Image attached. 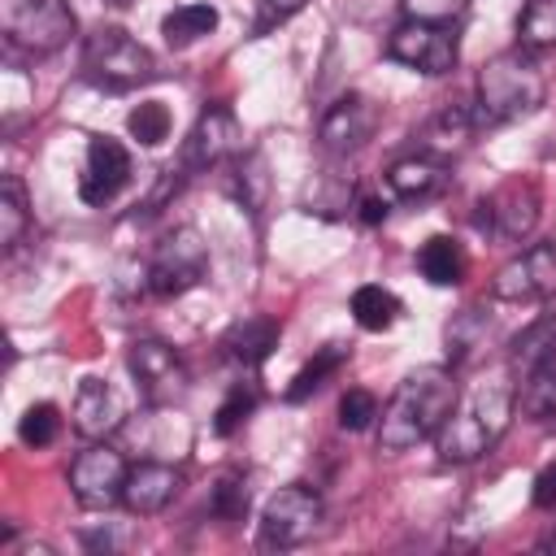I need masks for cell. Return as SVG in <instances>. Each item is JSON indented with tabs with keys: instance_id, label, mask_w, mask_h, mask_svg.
Returning <instances> with one entry per match:
<instances>
[{
	"instance_id": "6da1fadb",
	"label": "cell",
	"mask_w": 556,
	"mask_h": 556,
	"mask_svg": "<svg viewBox=\"0 0 556 556\" xmlns=\"http://www.w3.org/2000/svg\"><path fill=\"white\" fill-rule=\"evenodd\" d=\"M456 408V374L443 365H426L413 369L395 395L382 404V421H378V443L387 452H404L417 447L421 439L439 434V426L447 421V413Z\"/></svg>"
},
{
	"instance_id": "7a4b0ae2",
	"label": "cell",
	"mask_w": 556,
	"mask_h": 556,
	"mask_svg": "<svg viewBox=\"0 0 556 556\" xmlns=\"http://www.w3.org/2000/svg\"><path fill=\"white\" fill-rule=\"evenodd\" d=\"M513 417V382L508 378H478L465 395H456V408L447 413V421L434 434V447L447 465H465L478 460L504 430Z\"/></svg>"
},
{
	"instance_id": "3957f363",
	"label": "cell",
	"mask_w": 556,
	"mask_h": 556,
	"mask_svg": "<svg viewBox=\"0 0 556 556\" xmlns=\"http://www.w3.org/2000/svg\"><path fill=\"white\" fill-rule=\"evenodd\" d=\"M543 96H547V83H543V70L534 65V52H526V48L500 52L478 70L473 122L478 126H504V122L530 117L543 104Z\"/></svg>"
},
{
	"instance_id": "277c9868",
	"label": "cell",
	"mask_w": 556,
	"mask_h": 556,
	"mask_svg": "<svg viewBox=\"0 0 556 556\" xmlns=\"http://www.w3.org/2000/svg\"><path fill=\"white\" fill-rule=\"evenodd\" d=\"M83 70L91 83H100L109 91H130V87L156 78V56L122 26H100L83 43Z\"/></svg>"
},
{
	"instance_id": "5b68a950",
	"label": "cell",
	"mask_w": 556,
	"mask_h": 556,
	"mask_svg": "<svg viewBox=\"0 0 556 556\" xmlns=\"http://www.w3.org/2000/svg\"><path fill=\"white\" fill-rule=\"evenodd\" d=\"M0 30L13 48L30 56H48L70 43L74 13L65 0H0Z\"/></svg>"
},
{
	"instance_id": "8992f818",
	"label": "cell",
	"mask_w": 556,
	"mask_h": 556,
	"mask_svg": "<svg viewBox=\"0 0 556 556\" xmlns=\"http://www.w3.org/2000/svg\"><path fill=\"white\" fill-rule=\"evenodd\" d=\"M208 269V248L200 239V230L191 226H178L174 235H165L143 269V282L156 300H174V295H187Z\"/></svg>"
},
{
	"instance_id": "52a82bcc",
	"label": "cell",
	"mask_w": 556,
	"mask_h": 556,
	"mask_svg": "<svg viewBox=\"0 0 556 556\" xmlns=\"http://www.w3.org/2000/svg\"><path fill=\"white\" fill-rule=\"evenodd\" d=\"M126 369H130L139 395L152 408H165V404H174V400L187 395V365L161 339H135L130 352H126Z\"/></svg>"
},
{
	"instance_id": "ba28073f",
	"label": "cell",
	"mask_w": 556,
	"mask_h": 556,
	"mask_svg": "<svg viewBox=\"0 0 556 556\" xmlns=\"http://www.w3.org/2000/svg\"><path fill=\"white\" fill-rule=\"evenodd\" d=\"M321 521V500L313 486H278L261 513V547H300Z\"/></svg>"
},
{
	"instance_id": "9c48e42d",
	"label": "cell",
	"mask_w": 556,
	"mask_h": 556,
	"mask_svg": "<svg viewBox=\"0 0 556 556\" xmlns=\"http://www.w3.org/2000/svg\"><path fill=\"white\" fill-rule=\"evenodd\" d=\"M126 460L122 452H113L109 443H91L87 452L74 456L70 465V491L83 508L100 513V508H113L122 500V486H126Z\"/></svg>"
},
{
	"instance_id": "30bf717a",
	"label": "cell",
	"mask_w": 556,
	"mask_h": 556,
	"mask_svg": "<svg viewBox=\"0 0 556 556\" xmlns=\"http://www.w3.org/2000/svg\"><path fill=\"white\" fill-rule=\"evenodd\" d=\"M478 208H482L478 213V226L482 230H495L504 243H521V239L534 235L543 200H539V187L530 178H508L495 195L478 200Z\"/></svg>"
},
{
	"instance_id": "8fae6325",
	"label": "cell",
	"mask_w": 556,
	"mask_h": 556,
	"mask_svg": "<svg viewBox=\"0 0 556 556\" xmlns=\"http://www.w3.org/2000/svg\"><path fill=\"white\" fill-rule=\"evenodd\" d=\"M552 291H556V243L552 239L530 243L491 282V295L495 300H513V304H534V300H547Z\"/></svg>"
},
{
	"instance_id": "7c38bea8",
	"label": "cell",
	"mask_w": 556,
	"mask_h": 556,
	"mask_svg": "<svg viewBox=\"0 0 556 556\" xmlns=\"http://www.w3.org/2000/svg\"><path fill=\"white\" fill-rule=\"evenodd\" d=\"M387 56L421 74H447L456 65V35L434 22H404L387 39Z\"/></svg>"
},
{
	"instance_id": "4fadbf2b",
	"label": "cell",
	"mask_w": 556,
	"mask_h": 556,
	"mask_svg": "<svg viewBox=\"0 0 556 556\" xmlns=\"http://www.w3.org/2000/svg\"><path fill=\"white\" fill-rule=\"evenodd\" d=\"M378 130V104L361 91H348L339 96L326 113H321V126H317V139L326 152L334 156H348V152H361Z\"/></svg>"
},
{
	"instance_id": "5bb4252c",
	"label": "cell",
	"mask_w": 556,
	"mask_h": 556,
	"mask_svg": "<svg viewBox=\"0 0 556 556\" xmlns=\"http://www.w3.org/2000/svg\"><path fill=\"white\" fill-rule=\"evenodd\" d=\"M126 182H130V152L117 139L96 135L87 143V165H83V182H78L83 200L87 204H109Z\"/></svg>"
},
{
	"instance_id": "9a60e30c",
	"label": "cell",
	"mask_w": 556,
	"mask_h": 556,
	"mask_svg": "<svg viewBox=\"0 0 556 556\" xmlns=\"http://www.w3.org/2000/svg\"><path fill=\"white\" fill-rule=\"evenodd\" d=\"M235 148H239V122H235V113L226 104H208L200 113L187 148H182V165L187 169H208V165L226 161Z\"/></svg>"
},
{
	"instance_id": "2e32d148",
	"label": "cell",
	"mask_w": 556,
	"mask_h": 556,
	"mask_svg": "<svg viewBox=\"0 0 556 556\" xmlns=\"http://www.w3.org/2000/svg\"><path fill=\"white\" fill-rule=\"evenodd\" d=\"M70 417H74V430L83 439H109L122 426V400L104 378H83L74 391Z\"/></svg>"
},
{
	"instance_id": "e0dca14e",
	"label": "cell",
	"mask_w": 556,
	"mask_h": 556,
	"mask_svg": "<svg viewBox=\"0 0 556 556\" xmlns=\"http://www.w3.org/2000/svg\"><path fill=\"white\" fill-rule=\"evenodd\" d=\"M178 486H182V473H178L174 465H165V460H143V465H135V469L126 473L122 504H126L130 513H139V517H152V513H161V508L178 495Z\"/></svg>"
},
{
	"instance_id": "ac0fdd59",
	"label": "cell",
	"mask_w": 556,
	"mask_h": 556,
	"mask_svg": "<svg viewBox=\"0 0 556 556\" xmlns=\"http://www.w3.org/2000/svg\"><path fill=\"white\" fill-rule=\"evenodd\" d=\"M278 334H282V326H278L274 317H248V321H235V326L226 330L222 348H226V356L239 361V365H261V361L278 348Z\"/></svg>"
},
{
	"instance_id": "d6986e66",
	"label": "cell",
	"mask_w": 556,
	"mask_h": 556,
	"mask_svg": "<svg viewBox=\"0 0 556 556\" xmlns=\"http://www.w3.org/2000/svg\"><path fill=\"white\" fill-rule=\"evenodd\" d=\"M469 130H473V113L460 109V104H447V109L434 113L430 126L421 130V152L447 161V156H456V152L469 143Z\"/></svg>"
},
{
	"instance_id": "ffe728a7",
	"label": "cell",
	"mask_w": 556,
	"mask_h": 556,
	"mask_svg": "<svg viewBox=\"0 0 556 556\" xmlns=\"http://www.w3.org/2000/svg\"><path fill=\"white\" fill-rule=\"evenodd\" d=\"M443 161L439 156H426V152H413V156H404V161H395L391 169H387V182H391V191L395 195H404V200H421V195H434L439 187H443Z\"/></svg>"
},
{
	"instance_id": "44dd1931",
	"label": "cell",
	"mask_w": 556,
	"mask_h": 556,
	"mask_svg": "<svg viewBox=\"0 0 556 556\" xmlns=\"http://www.w3.org/2000/svg\"><path fill=\"white\" fill-rule=\"evenodd\" d=\"M417 265H421L426 282H434V287H456V282H465L469 256H465V248H460L452 235H434V239L421 243Z\"/></svg>"
},
{
	"instance_id": "7402d4cb",
	"label": "cell",
	"mask_w": 556,
	"mask_h": 556,
	"mask_svg": "<svg viewBox=\"0 0 556 556\" xmlns=\"http://www.w3.org/2000/svg\"><path fill=\"white\" fill-rule=\"evenodd\" d=\"M217 30V9L213 4H178L161 17V35L169 48H191L195 39Z\"/></svg>"
},
{
	"instance_id": "603a6c76",
	"label": "cell",
	"mask_w": 556,
	"mask_h": 556,
	"mask_svg": "<svg viewBox=\"0 0 556 556\" xmlns=\"http://www.w3.org/2000/svg\"><path fill=\"white\" fill-rule=\"evenodd\" d=\"M400 313H404L400 295L378 287V282H365V287L352 291V317H356L361 330H391L400 321Z\"/></svg>"
},
{
	"instance_id": "cb8c5ba5",
	"label": "cell",
	"mask_w": 556,
	"mask_h": 556,
	"mask_svg": "<svg viewBox=\"0 0 556 556\" xmlns=\"http://www.w3.org/2000/svg\"><path fill=\"white\" fill-rule=\"evenodd\" d=\"M348 352H352V348H348V343H339V339H334V343H321V348L304 361V369L291 378L287 400H291V404H300V400H308L313 391H321V387H326V378H330V374H339V365L348 361Z\"/></svg>"
},
{
	"instance_id": "d4e9b609",
	"label": "cell",
	"mask_w": 556,
	"mask_h": 556,
	"mask_svg": "<svg viewBox=\"0 0 556 556\" xmlns=\"http://www.w3.org/2000/svg\"><path fill=\"white\" fill-rule=\"evenodd\" d=\"M517 48L543 52L556 48V0H526L517 17Z\"/></svg>"
},
{
	"instance_id": "484cf974",
	"label": "cell",
	"mask_w": 556,
	"mask_h": 556,
	"mask_svg": "<svg viewBox=\"0 0 556 556\" xmlns=\"http://www.w3.org/2000/svg\"><path fill=\"white\" fill-rule=\"evenodd\" d=\"M521 413L530 421H556V352L539 369H530V382L521 391Z\"/></svg>"
},
{
	"instance_id": "4316f807",
	"label": "cell",
	"mask_w": 556,
	"mask_h": 556,
	"mask_svg": "<svg viewBox=\"0 0 556 556\" xmlns=\"http://www.w3.org/2000/svg\"><path fill=\"white\" fill-rule=\"evenodd\" d=\"M482 339H486V317H482L478 308H460V313L447 321V330H443V343H447V361H452V369H456V365H465Z\"/></svg>"
},
{
	"instance_id": "83f0119b",
	"label": "cell",
	"mask_w": 556,
	"mask_h": 556,
	"mask_svg": "<svg viewBox=\"0 0 556 556\" xmlns=\"http://www.w3.org/2000/svg\"><path fill=\"white\" fill-rule=\"evenodd\" d=\"M26 222H30V213H26V191H22V182L9 174V178L0 182V248H4V252L17 248V239L26 235Z\"/></svg>"
},
{
	"instance_id": "f1b7e54d",
	"label": "cell",
	"mask_w": 556,
	"mask_h": 556,
	"mask_svg": "<svg viewBox=\"0 0 556 556\" xmlns=\"http://www.w3.org/2000/svg\"><path fill=\"white\" fill-rule=\"evenodd\" d=\"M556 352V326L552 321H534L530 330H521L517 339H513V352H508V361H513V369H539L547 356Z\"/></svg>"
},
{
	"instance_id": "f546056e",
	"label": "cell",
	"mask_w": 556,
	"mask_h": 556,
	"mask_svg": "<svg viewBox=\"0 0 556 556\" xmlns=\"http://www.w3.org/2000/svg\"><path fill=\"white\" fill-rule=\"evenodd\" d=\"M126 130H130L143 148H156V143H165V139H169V109H165L161 100H143V104H135V109H130Z\"/></svg>"
},
{
	"instance_id": "4dcf8cb0",
	"label": "cell",
	"mask_w": 556,
	"mask_h": 556,
	"mask_svg": "<svg viewBox=\"0 0 556 556\" xmlns=\"http://www.w3.org/2000/svg\"><path fill=\"white\" fill-rule=\"evenodd\" d=\"M265 191H269V178H265V156H261V152L239 156V161H235V195L243 200V208L261 213Z\"/></svg>"
},
{
	"instance_id": "1f68e13d",
	"label": "cell",
	"mask_w": 556,
	"mask_h": 556,
	"mask_svg": "<svg viewBox=\"0 0 556 556\" xmlns=\"http://www.w3.org/2000/svg\"><path fill=\"white\" fill-rule=\"evenodd\" d=\"M256 400H261V391H256V382H235L230 391H226V400H222V408H217V417H213V430L226 439V434H235L248 417H252V408H256Z\"/></svg>"
},
{
	"instance_id": "d6a6232c",
	"label": "cell",
	"mask_w": 556,
	"mask_h": 556,
	"mask_svg": "<svg viewBox=\"0 0 556 556\" xmlns=\"http://www.w3.org/2000/svg\"><path fill=\"white\" fill-rule=\"evenodd\" d=\"M56 434H61V413H56V404H48V400L30 404V408L22 413V421H17V439H22L26 447H48V443H56Z\"/></svg>"
},
{
	"instance_id": "836d02e7",
	"label": "cell",
	"mask_w": 556,
	"mask_h": 556,
	"mask_svg": "<svg viewBox=\"0 0 556 556\" xmlns=\"http://www.w3.org/2000/svg\"><path fill=\"white\" fill-rule=\"evenodd\" d=\"M213 517L222 521H243L248 517V482L239 473H226L217 486H213V500H208Z\"/></svg>"
},
{
	"instance_id": "e575fe53",
	"label": "cell",
	"mask_w": 556,
	"mask_h": 556,
	"mask_svg": "<svg viewBox=\"0 0 556 556\" xmlns=\"http://www.w3.org/2000/svg\"><path fill=\"white\" fill-rule=\"evenodd\" d=\"M348 204H352V182L339 174H326L321 187L308 195V213H321V217H339Z\"/></svg>"
},
{
	"instance_id": "d590c367",
	"label": "cell",
	"mask_w": 556,
	"mask_h": 556,
	"mask_svg": "<svg viewBox=\"0 0 556 556\" xmlns=\"http://www.w3.org/2000/svg\"><path fill=\"white\" fill-rule=\"evenodd\" d=\"M408 22H434V26H452L460 22V13L469 9V0H400Z\"/></svg>"
},
{
	"instance_id": "8d00e7d4",
	"label": "cell",
	"mask_w": 556,
	"mask_h": 556,
	"mask_svg": "<svg viewBox=\"0 0 556 556\" xmlns=\"http://www.w3.org/2000/svg\"><path fill=\"white\" fill-rule=\"evenodd\" d=\"M378 417V400H374V391H348L343 400H339V426L343 430H365L369 421Z\"/></svg>"
},
{
	"instance_id": "74e56055",
	"label": "cell",
	"mask_w": 556,
	"mask_h": 556,
	"mask_svg": "<svg viewBox=\"0 0 556 556\" xmlns=\"http://www.w3.org/2000/svg\"><path fill=\"white\" fill-rule=\"evenodd\" d=\"M304 4H308V0H261V13H256V22H252V35H269L274 26H282L287 17H295Z\"/></svg>"
},
{
	"instance_id": "f35d334b",
	"label": "cell",
	"mask_w": 556,
	"mask_h": 556,
	"mask_svg": "<svg viewBox=\"0 0 556 556\" xmlns=\"http://www.w3.org/2000/svg\"><path fill=\"white\" fill-rule=\"evenodd\" d=\"M534 504L539 508H556V460L539 469V478H534Z\"/></svg>"
},
{
	"instance_id": "ab89813d",
	"label": "cell",
	"mask_w": 556,
	"mask_h": 556,
	"mask_svg": "<svg viewBox=\"0 0 556 556\" xmlns=\"http://www.w3.org/2000/svg\"><path fill=\"white\" fill-rule=\"evenodd\" d=\"M382 217H387V204H382L378 195H365V200H361V222H365V226H378Z\"/></svg>"
},
{
	"instance_id": "60d3db41",
	"label": "cell",
	"mask_w": 556,
	"mask_h": 556,
	"mask_svg": "<svg viewBox=\"0 0 556 556\" xmlns=\"http://www.w3.org/2000/svg\"><path fill=\"white\" fill-rule=\"evenodd\" d=\"M109 4H117V9H122V4H130V0H109Z\"/></svg>"
}]
</instances>
